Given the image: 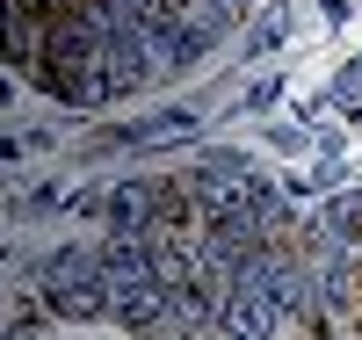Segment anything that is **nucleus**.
<instances>
[{
  "label": "nucleus",
  "mask_w": 362,
  "mask_h": 340,
  "mask_svg": "<svg viewBox=\"0 0 362 340\" xmlns=\"http://www.w3.org/2000/svg\"><path fill=\"white\" fill-rule=\"evenodd\" d=\"M44 304L58 319H95L109 312V283H102V261L95 254H58L44 268Z\"/></svg>",
  "instance_id": "f257e3e1"
},
{
  "label": "nucleus",
  "mask_w": 362,
  "mask_h": 340,
  "mask_svg": "<svg viewBox=\"0 0 362 340\" xmlns=\"http://www.w3.org/2000/svg\"><path fill=\"white\" fill-rule=\"evenodd\" d=\"M8 340H44V333H37V326H29V319H15V333H8Z\"/></svg>",
  "instance_id": "f03ea898"
},
{
  "label": "nucleus",
  "mask_w": 362,
  "mask_h": 340,
  "mask_svg": "<svg viewBox=\"0 0 362 340\" xmlns=\"http://www.w3.org/2000/svg\"><path fill=\"white\" fill-rule=\"evenodd\" d=\"M355 275H362V246H355Z\"/></svg>",
  "instance_id": "7ed1b4c3"
}]
</instances>
